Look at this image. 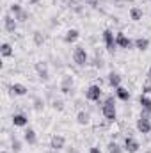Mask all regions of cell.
<instances>
[{"label": "cell", "mask_w": 151, "mask_h": 153, "mask_svg": "<svg viewBox=\"0 0 151 153\" xmlns=\"http://www.w3.org/2000/svg\"><path fill=\"white\" fill-rule=\"evenodd\" d=\"M4 27H5V30L7 32H11V34H14V30H16V18H13V16H9V14H5L4 16Z\"/></svg>", "instance_id": "9c48e42d"}, {"label": "cell", "mask_w": 151, "mask_h": 153, "mask_svg": "<svg viewBox=\"0 0 151 153\" xmlns=\"http://www.w3.org/2000/svg\"><path fill=\"white\" fill-rule=\"evenodd\" d=\"M9 11H11V13H13L14 16H18V14H20V13L23 11V7H21V4L14 2V4H11V5H9Z\"/></svg>", "instance_id": "7402d4cb"}, {"label": "cell", "mask_w": 151, "mask_h": 153, "mask_svg": "<svg viewBox=\"0 0 151 153\" xmlns=\"http://www.w3.org/2000/svg\"><path fill=\"white\" fill-rule=\"evenodd\" d=\"M139 148H141V144H139L133 137H126V139H124V150L128 153H137Z\"/></svg>", "instance_id": "52a82bcc"}, {"label": "cell", "mask_w": 151, "mask_h": 153, "mask_svg": "<svg viewBox=\"0 0 151 153\" xmlns=\"http://www.w3.org/2000/svg\"><path fill=\"white\" fill-rule=\"evenodd\" d=\"M142 93H144V94H150V93H151V80H150V78L142 84Z\"/></svg>", "instance_id": "4316f807"}, {"label": "cell", "mask_w": 151, "mask_h": 153, "mask_svg": "<svg viewBox=\"0 0 151 153\" xmlns=\"http://www.w3.org/2000/svg\"><path fill=\"white\" fill-rule=\"evenodd\" d=\"M103 41H105V46H107V50L109 52H114L115 50V38H114V32L110 29H105L103 30Z\"/></svg>", "instance_id": "277c9868"}, {"label": "cell", "mask_w": 151, "mask_h": 153, "mask_svg": "<svg viewBox=\"0 0 151 153\" xmlns=\"http://www.w3.org/2000/svg\"><path fill=\"white\" fill-rule=\"evenodd\" d=\"M29 4H32V5H36V4H39V0H29Z\"/></svg>", "instance_id": "e575fe53"}, {"label": "cell", "mask_w": 151, "mask_h": 153, "mask_svg": "<svg viewBox=\"0 0 151 153\" xmlns=\"http://www.w3.org/2000/svg\"><path fill=\"white\" fill-rule=\"evenodd\" d=\"M11 121H13L14 126H27V125H29V117L25 114H14Z\"/></svg>", "instance_id": "4fadbf2b"}, {"label": "cell", "mask_w": 151, "mask_h": 153, "mask_svg": "<svg viewBox=\"0 0 151 153\" xmlns=\"http://www.w3.org/2000/svg\"><path fill=\"white\" fill-rule=\"evenodd\" d=\"M32 38H34V43H36L38 46H41V45L44 43V36H43V34H41L39 30H36V32L32 34Z\"/></svg>", "instance_id": "603a6c76"}, {"label": "cell", "mask_w": 151, "mask_h": 153, "mask_svg": "<svg viewBox=\"0 0 151 153\" xmlns=\"http://www.w3.org/2000/svg\"><path fill=\"white\" fill-rule=\"evenodd\" d=\"M53 109H55V111H62V109H64L62 100H53Z\"/></svg>", "instance_id": "f546056e"}, {"label": "cell", "mask_w": 151, "mask_h": 153, "mask_svg": "<svg viewBox=\"0 0 151 153\" xmlns=\"http://www.w3.org/2000/svg\"><path fill=\"white\" fill-rule=\"evenodd\" d=\"M133 46H135L137 50H141V52H146V50L150 48V39L148 38H137L133 41Z\"/></svg>", "instance_id": "7c38bea8"}, {"label": "cell", "mask_w": 151, "mask_h": 153, "mask_svg": "<svg viewBox=\"0 0 151 153\" xmlns=\"http://www.w3.org/2000/svg\"><path fill=\"white\" fill-rule=\"evenodd\" d=\"M36 70H38V71H41V70H46V64H44V62H38V64H36Z\"/></svg>", "instance_id": "1f68e13d"}, {"label": "cell", "mask_w": 151, "mask_h": 153, "mask_svg": "<svg viewBox=\"0 0 151 153\" xmlns=\"http://www.w3.org/2000/svg\"><path fill=\"white\" fill-rule=\"evenodd\" d=\"M39 73V78L43 80V82H46L48 78H50V73H48V70H41V71H38Z\"/></svg>", "instance_id": "83f0119b"}, {"label": "cell", "mask_w": 151, "mask_h": 153, "mask_svg": "<svg viewBox=\"0 0 151 153\" xmlns=\"http://www.w3.org/2000/svg\"><path fill=\"white\" fill-rule=\"evenodd\" d=\"M115 45L119 46V48H124V50H130L132 46H133V41L130 38H126L123 32H117L115 34Z\"/></svg>", "instance_id": "5b68a950"}, {"label": "cell", "mask_w": 151, "mask_h": 153, "mask_svg": "<svg viewBox=\"0 0 151 153\" xmlns=\"http://www.w3.org/2000/svg\"><path fill=\"white\" fill-rule=\"evenodd\" d=\"M85 98H87L89 102H100V98H101V87L96 85V84L89 85L87 91H85Z\"/></svg>", "instance_id": "7a4b0ae2"}, {"label": "cell", "mask_w": 151, "mask_h": 153, "mask_svg": "<svg viewBox=\"0 0 151 153\" xmlns=\"http://www.w3.org/2000/svg\"><path fill=\"white\" fill-rule=\"evenodd\" d=\"M109 153H123V150H121V146L117 144V143H109Z\"/></svg>", "instance_id": "cb8c5ba5"}, {"label": "cell", "mask_w": 151, "mask_h": 153, "mask_svg": "<svg viewBox=\"0 0 151 153\" xmlns=\"http://www.w3.org/2000/svg\"><path fill=\"white\" fill-rule=\"evenodd\" d=\"M64 144H66V139H64L62 135H53V137H52V141H50V148H52V150H55V152L62 150V148H64Z\"/></svg>", "instance_id": "ba28073f"}, {"label": "cell", "mask_w": 151, "mask_h": 153, "mask_svg": "<svg viewBox=\"0 0 151 153\" xmlns=\"http://www.w3.org/2000/svg\"><path fill=\"white\" fill-rule=\"evenodd\" d=\"M139 103H141L142 109H151V98L148 94H141L139 96Z\"/></svg>", "instance_id": "44dd1931"}, {"label": "cell", "mask_w": 151, "mask_h": 153, "mask_svg": "<svg viewBox=\"0 0 151 153\" xmlns=\"http://www.w3.org/2000/svg\"><path fill=\"white\" fill-rule=\"evenodd\" d=\"M78 38H80V32H78L76 29H70V30L66 32V36H64V41H66V43H75Z\"/></svg>", "instance_id": "e0dca14e"}, {"label": "cell", "mask_w": 151, "mask_h": 153, "mask_svg": "<svg viewBox=\"0 0 151 153\" xmlns=\"http://www.w3.org/2000/svg\"><path fill=\"white\" fill-rule=\"evenodd\" d=\"M87 52L82 48V46H76L75 52H73V61H75L76 66H85L87 64Z\"/></svg>", "instance_id": "3957f363"}, {"label": "cell", "mask_w": 151, "mask_h": 153, "mask_svg": "<svg viewBox=\"0 0 151 153\" xmlns=\"http://www.w3.org/2000/svg\"><path fill=\"white\" fill-rule=\"evenodd\" d=\"M148 78L151 80V66H150V70H148Z\"/></svg>", "instance_id": "d590c367"}, {"label": "cell", "mask_w": 151, "mask_h": 153, "mask_svg": "<svg viewBox=\"0 0 151 153\" xmlns=\"http://www.w3.org/2000/svg\"><path fill=\"white\" fill-rule=\"evenodd\" d=\"M0 53H2V57H11L14 52H13V46H11L9 43H2V46H0Z\"/></svg>", "instance_id": "ffe728a7"}, {"label": "cell", "mask_w": 151, "mask_h": 153, "mask_svg": "<svg viewBox=\"0 0 151 153\" xmlns=\"http://www.w3.org/2000/svg\"><path fill=\"white\" fill-rule=\"evenodd\" d=\"M14 18H16L18 22H21V23H23V22H27V20H29V13H27V11L23 9V11H21V13H20L18 16H14Z\"/></svg>", "instance_id": "484cf974"}, {"label": "cell", "mask_w": 151, "mask_h": 153, "mask_svg": "<svg viewBox=\"0 0 151 153\" xmlns=\"http://www.w3.org/2000/svg\"><path fill=\"white\" fill-rule=\"evenodd\" d=\"M53 2H57V0H53Z\"/></svg>", "instance_id": "74e56055"}, {"label": "cell", "mask_w": 151, "mask_h": 153, "mask_svg": "<svg viewBox=\"0 0 151 153\" xmlns=\"http://www.w3.org/2000/svg\"><path fill=\"white\" fill-rule=\"evenodd\" d=\"M89 153H101V150H100V148H96V146H94V148H91V150H89Z\"/></svg>", "instance_id": "d6a6232c"}, {"label": "cell", "mask_w": 151, "mask_h": 153, "mask_svg": "<svg viewBox=\"0 0 151 153\" xmlns=\"http://www.w3.org/2000/svg\"><path fill=\"white\" fill-rule=\"evenodd\" d=\"M11 148H13V152H14V153H20V152H21V143H20L18 139H13Z\"/></svg>", "instance_id": "d4e9b609"}, {"label": "cell", "mask_w": 151, "mask_h": 153, "mask_svg": "<svg viewBox=\"0 0 151 153\" xmlns=\"http://www.w3.org/2000/svg\"><path fill=\"white\" fill-rule=\"evenodd\" d=\"M0 153H9V152H7V150H2V152H0Z\"/></svg>", "instance_id": "8d00e7d4"}, {"label": "cell", "mask_w": 151, "mask_h": 153, "mask_svg": "<svg viewBox=\"0 0 151 153\" xmlns=\"http://www.w3.org/2000/svg\"><path fill=\"white\" fill-rule=\"evenodd\" d=\"M84 2H85V4H87V5H91V7H96V5H98V2H100V0H84Z\"/></svg>", "instance_id": "4dcf8cb0"}, {"label": "cell", "mask_w": 151, "mask_h": 153, "mask_svg": "<svg viewBox=\"0 0 151 153\" xmlns=\"http://www.w3.org/2000/svg\"><path fill=\"white\" fill-rule=\"evenodd\" d=\"M137 130L141 134H150L151 132V119H144V117H139L137 119Z\"/></svg>", "instance_id": "8992f818"}, {"label": "cell", "mask_w": 151, "mask_h": 153, "mask_svg": "<svg viewBox=\"0 0 151 153\" xmlns=\"http://www.w3.org/2000/svg\"><path fill=\"white\" fill-rule=\"evenodd\" d=\"M130 18H132L133 22H141V20H142V9L132 7V9H130Z\"/></svg>", "instance_id": "d6986e66"}, {"label": "cell", "mask_w": 151, "mask_h": 153, "mask_svg": "<svg viewBox=\"0 0 151 153\" xmlns=\"http://www.w3.org/2000/svg\"><path fill=\"white\" fill-rule=\"evenodd\" d=\"M115 94H117V98H119V100H123V102H128V100H130V91H128V89H124L123 85L115 87Z\"/></svg>", "instance_id": "2e32d148"}, {"label": "cell", "mask_w": 151, "mask_h": 153, "mask_svg": "<svg viewBox=\"0 0 151 153\" xmlns=\"http://www.w3.org/2000/svg\"><path fill=\"white\" fill-rule=\"evenodd\" d=\"M71 87H73V78H71V76H64V78H62V82H61V93L70 94Z\"/></svg>", "instance_id": "30bf717a"}, {"label": "cell", "mask_w": 151, "mask_h": 153, "mask_svg": "<svg viewBox=\"0 0 151 153\" xmlns=\"http://www.w3.org/2000/svg\"><path fill=\"white\" fill-rule=\"evenodd\" d=\"M109 84H110V87H114V89H115V87H119V85H121V75H119V73H109Z\"/></svg>", "instance_id": "ac0fdd59"}, {"label": "cell", "mask_w": 151, "mask_h": 153, "mask_svg": "<svg viewBox=\"0 0 151 153\" xmlns=\"http://www.w3.org/2000/svg\"><path fill=\"white\" fill-rule=\"evenodd\" d=\"M101 112H103V116H105L107 121H114V119H115L117 112H115V100H114L112 94L107 96V100H105V103H103V107H101Z\"/></svg>", "instance_id": "6da1fadb"}, {"label": "cell", "mask_w": 151, "mask_h": 153, "mask_svg": "<svg viewBox=\"0 0 151 153\" xmlns=\"http://www.w3.org/2000/svg\"><path fill=\"white\" fill-rule=\"evenodd\" d=\"M36 109L41 111V100H36Z\"/></svg>", "instance_id": "836d02e7"}, {"label": "cell", "mask_w": 151, "mask_h": 153, "mask_svg": "<svg viewBox=\"0 0 151 153\" xmlns=\"http://www.w3.org/2000/svg\"><path fill=\"white\" fill-rule=\"evenodd\" d=\"M23 139L29 143V144H36L38 143V135H36V130L34 128H27L23 132Z\"/></svg>", "instance_id": "8fae6325"}, {"label": "cell", "mask_w": 151, "mask_h": 153, "mask_svg": "<svg viewBox=\"0 0 151 153\" xmlns=\"http://www.w3.org/2000/svg\"><path fill=\"white\" fill-rule=\"evenodd\" d=\"M141 117L151 119V109H141Z\"/></svg>", "instance_id": "f1b7e54d"}, {"label": "cell", "mask_w": 151, "mask_h": 153, "mask_svg": "<svg viewBox=\"0 0 151 153\" xmlns=\"http://www.w3.org/2000/svg\"><path fill=\"white\" fill-rule=\"evenodd\" d=\"M11 93L16 94V96H25V94L29 93V89H27L23 84H13V85H11Z\"/></svg>", "instance_id": "5bb4252c"}, {"label": "cell", "mask_w": 151, "mask_h": 153, "mask_svg": "<svg viewBox=\"0 0 151 153\" xmlns=\"http://www.w3.org/2000/svg\"><path fill=\"white\" fill-rule=\"evenodd\" d=\"M89 121H91V114H89L87 111H80V112L76 114V123H78V125L85 126V125H89Z\"/></svg>", "instance_id": "9a60e30c"}]
</instances>
